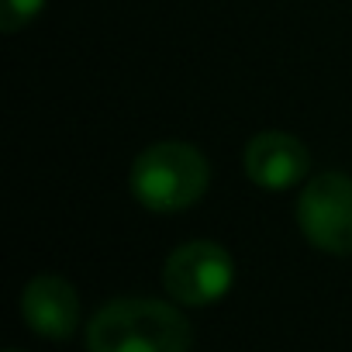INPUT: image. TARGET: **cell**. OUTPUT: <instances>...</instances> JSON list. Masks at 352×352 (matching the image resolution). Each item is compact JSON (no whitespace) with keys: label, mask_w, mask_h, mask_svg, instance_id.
Returning a JSON list of instances; mask_svg holds the SVG:
<instances>
[{"label":"cell","mask_w":352,"mask_h":352,"mask_svg":"<svg viewBox=\"0 0 352 352\" xmlns=\"http://www.w3.org/2000/svg\"><path fill=\"white\" fill-rule=\"evenodd\" d=\"M242 169L259 190H290L307 176L311 152L297 135L270 128L249 138L242 152Z\"/></svg>","instance_id":"cell-5"},{"label":"cell","mask_w":352,"mask_h":352,"mask_svg":"<svg viewBox=\"0 0 352 352\" xmlns=\"http://www.w3.org/2000/svg\"><path fill=\"white\" fill-rule=\"evenodd\" d=\"M208 184H211V162L197 145L180 138L152 142L135 155L128 173L131 197L155 214H176L194 208L208 194Z\"/></svg>","instance_id":"cell-2"},{"label":"cell","mask_w":352,"mask_h":352,"mask_svg":"<svg viewBox=\"0 0 352 352\" xmlns=\"http://www.w3.org/2000/svg\"><path fill=\"white\" fill-rule=\"evenodd\" d=\"M4 352H21V349H4Z\"/></svg>","instance_id":"cell-8"},{"label":"cell","mask_w":352,"mask_h":352,"mask_svg":"<svg viewBox=\"0 0 352 352\" xmlns=\"http://www.w3.org/2000/svg\"><path fill=\"white\" fill-rule=\"evenodd\" d=\"M190 345L184 311L155 297L111 300L87 324V352H190Z\"/></svg>","instance_id":"cell-1"},{"label":"cell","mask_w":352,"mask_h":352,"mask_svg":"<svg viewBox=\"0 0 352 352\" xmlns=\"http://www.w3.org/2000/svg\"><path fill=\"white\" fill-rule=\"evenodd\" d=\"M235 283V263L225 245L194 239L176 245L162 263V287L169 300L184 307H208L218 304Z\"/></svg>","instance_id":"cell-4"},{"label":"cell","mask_w":352,"mask_h":352,"mask_svg":"<svg viewBox=\"0 0 352 352\" xmlns=\"http://www.w3.org/2000/svg\"><path fill=\"white\" fill-rule=\"evenodd\" d=\"M45 8V0H0V28L8 35L21 32L25 25H32Z\"/></svg>","instance_id":"cell-7"},{"label":"cell","mask_w":352,"mask_h":352,"mask_svg":"<svg viewBox=\"0 0 352 352\" xmlns=\"http://www.w3.org/2000/svg\"><path fill=\"white\" fill-rule=\"evenodd\" d=\"M297 228L324 256H352V176L318 173L297 197Z\"/></svg>","instance_id":"cell-3"},{"label":"cell","mask_w":352,"mask_h":352,"mask_svg":"<svg viewBox=\"0 0 352 352\" xmlns=\"http://www.w3.org/2000/svg\"><path fill=\"white\" fill-rule=\"evenodd\" d=\"M21 318L35 335L66 342L80 328V294L66 276L38 273L21 290Z\"/></svg>","instance_id":"cell-6"}]
</instances>
